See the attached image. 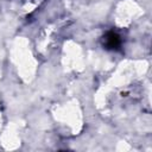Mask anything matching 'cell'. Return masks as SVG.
<instances>
[{
    "label": "cell",
    "mask_w": 152,
    "mask_h": 152,
    "mask_svg": "<svg viewBox=\"0 0 152 152\" xmlns=\"http://www.w3.org/2000/svg\"><path fill=\"white\" fill-rule=\"evenodd\" d=\"M101 44L106 50L114 51V50H119L121 48L122 40H121V37L119 36V33H116L114 31H107L103 34V37L101 38Z\"/></svg>",
    "instance_id": "6da1fadb"
}]
</instances>
